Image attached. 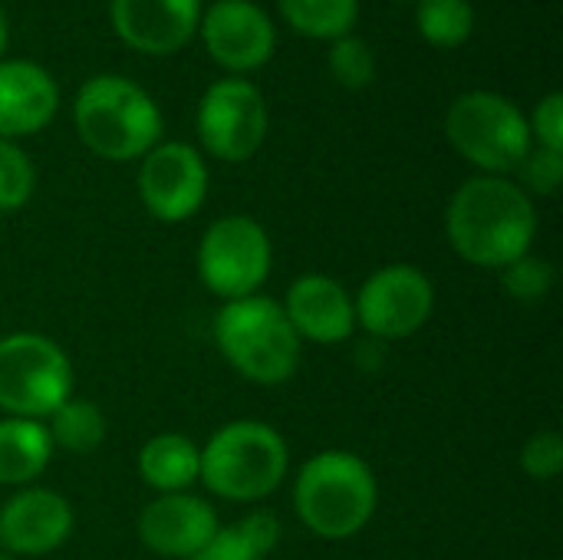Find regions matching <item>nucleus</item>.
Here are the masks:
<instances>
[{
	"label": "nucleus",
	"mask_w": 563,
	"mask_h": 560,
	"mask_svg": "<svg viewBox=\"0 0 563 560\" xmlns=\"http://www.w3.org/2000/svg\"><path fill=\"white\" fill-rule=\"evenodd\" d=\"M188 560H264V554L238 531V525L218 528V535Z\"/></svg>",
	"instance_id": "29"
},
{
	"label": "nucleus",
	"mask_w": 563,
	"mask_h": 560,
	"mask_svg": "<svg viewBox=\"0 0 563 560\" xmlns=\"http://www.w3.org/2000/svg\"><path fill=\"white\" fill-rule=\"evenodd\" d=\"M59 89L33 59H0V139L33 135L56 116Z\"/></svg>",
	"instance_id": "17"
},
{
	"label": "nucleus",
	"mask_w": 563,
	"mask_h": 560,
	"mask_svg": "<svg viewBox=\"0 0 563 560\" xmlns=\"http://www.w3.org/2000/svg\"><path fill=\"white\" fill-rule=\"evenodd\" d=\"M53 459V439L40 419H0V485H30Z\"/></svg>",
	"instance_id": "18"
},
{
	"label": "nucleus",
	"mask_w": 563,
	"mask_h": 560,
	"mask_svg": "<svg viewBox=\"0 0 563 560\" xmlns=\"http://www.w3.org/2000/svg\"><path fill=\"white\" fill-rule=\"evenodd\" d=\"M531 139L538 135L541 149L563 152V96L561 92H548L534 112H531Z\"/></svg>",
	"instance_id": "28"
},
{
	"label": "nucleus",
	"mask_w": 563,
	"mask_h": 560,
	"mask_svg": "<svg viewBox=\"0 0 563 560\" xmlns=\"http://www.w3.org/2000/svg\"><path fill=\"white\" fill-rule=\"evenodd\" d=\"M201 40L214 63L231 73L261 69L277 46L274 20L254 0H218L201 13Z\"/></svg>",
	"instance_id": "12"
},
{
	"label": "nucleus",
	"mask_w": 563,
	"mask_h": 560,
	"mask_svg": "<svg viewBox=\"0 0 563 560\" xmlns=\"http://www.w3.org/2000/svg\"><path fill=\"white\" fill-rule=\"evenodd\" d=\"M73 535V508L49 488H23L0 508V551L40 558Z\"/></svg>",
	"instance_id": "14"
},
{
	"label": "nucleus",
	"mask_w": 563,
	"mask_h": 560,
	"mask_svg": "<svg viewBox=\"0 0 563 560\" xmlns=\"http://www.w3.org/2000/svg\"><path fill=\"white\" fill-rule=\"evenodd\" d=\"M501 274H505V290L515 300H528V304L548 297V290L554 284V267L548 261H541V257H531V254L508 264Z\"/></svg>",
	"instance_id": "25"
},
{
	"label": "nucleus",
	"mask_w": 563,
	"mask_h": 560,
	"mask_svg": "<svg viewBox=\"0 0 563 560\" xmlns=\"http://www.w3.org/2000/svg\"><path fill=\"white\" fill-rule=\"evenodd\" d=\"M327 63H330L333 79H336L340 86H346V89H363V86H369L373 76H376V56H373L369 43L360 40V36H353V33L333 40Z\"/></svg>",
	"instance_id": "23"
},
{
	"label": "nucleus",
	"mask_w": 563,
	"mask_h": 560,
	"mask_svg": "<svg viewBox=\"0 0 563 560\" xmlns=\"http://www.w3.org/2000/svg\"><path fill=\"white\" fill-rule=\"evenodd\" d=\"M518 168H521V178H525V185H528L531 191L551 195V191H558V185H561L563 178V152L531 149Z\"/></svg>",
	"instance_id": "27"
},
{
	"label": "nucleus",
	"mask_w": 563,
	"mask_h": 560,
	"mask_svg": "<svg viewBox=\"0 0 563 560\" xmlns=\"http://www.w3.org/2000/svg\"><path fill=\"white\" fill-rule=\"evenodd\" d=\"M238 531L267 558V551L280 541V521L271 512H251L247 518L238 521Z\"/></svg>",
	"instance_id": "30"
},
{
	"label": "nucleus",
	"mask_w": 563,
	"mask_h": 560,
	"mask_svg": "<svg viewBox=\"0 0 563 560\" xmlns=\"http://www.w3.org/2000/svg\"><path fill=\"white\" fill-rule=\"evenodd\" d=\"M53 449H66L73 455H89L102 446L106 439V416L96 403L89 399H66L46 426Z\"/></svg>",
	"instance_id": "21"
},
{
	"label": "nucleus",
	"mask_w": 563,
	"mask_h": 560,
	"mask_svg": "<svg viewBox=\"0 0 563 560\" xmlns=\"http://www.w3.org/2000/svg\"><path fill=\"white\" fill-rule=\"evenodd\" d=\"M139 195L158 221H188L208 195L205 158L188 142H158L142 155Z\"/></svg>",
	"instance_id": "11"
},
{
	"label": "nucleus",
	"mask_w": 563,
	"mask_h": 560,
	"mask_svg": "<svg viewBox=\"0 0 563 560\" xmlns=\"http://www.w3.org/2000/svg\"><path fill=\"white\" fill-rule=\"evenodd\" d=\"M290 465L284 436L257 419L221 426L201 449L198 479L228 502H261L280 488Z\"/></svg>",
	"instance_id": "5"
},
{
	"label": "nucleus",
	"mask_w": 563,
	"mask_h": 560,
	"mask_svg": "<svg viewBox=\"0 0 563 560\" xmlns=\"http://www.w3.org/2000/svg\"><path fill=\"white\" fill-rule=\"evenodd\" d=\"M7 33H10V26H7V13H3V3H0V59H3V50H7Z\"/></svg>",
	"instance_id": "31"
},
{
	"label": "nucleus",
	"mask_w": 563,
	"mask_h": 560,
	"mask_svg": "<svg viewBox=\"0 0 563 560\" xmlns=\"http://www.w3.org/2000/svg\"><path fill=\"white\" fill-rule=\"evenodd\" d=\"M356 323L379 340H406L419 333L435 307L432 281L412 264H389L366 277L356 297Z\"/></svg>",
	"instance_id": "10"
},
{
	"label": "nucleus",
	"mask_w": 563,
	"mask_h": 560,
	"mask_svg": "<svg viewBox=\"0 0 563 560\" xmlns=\"http://www.w3.org/2000/svg\"><path fill=\"white\" fill-rule=\"evenodd\" d=\"M294 333L313 343H343L353 337L356 327V307L350 290L327 277V274H307L290 284L287 300L280 304Z\"/></svg>",
	"instance_id": "16"
},
{
	"label": "nucleus",
	"mask_w": 563,
	"mask_h": 560,
	"mask_svg": "<svg viewBox=\"0 0 563 560\" xmlns=\"http://www.w3.org/2000/svg\"><path fill=\"white\" fill-rule=\"evenodd\" d=\"M36 172L20 145L0 139V211H16L33 198Z\"/></svg>",
	"instance_id": "24"
},
{
	"label": "nucleus",
	"mask_w": 563,
	"mask_h": 560,
	"mask_svg": "<svg viewBox=\"0 0 563 560\" xmlns=\"http://www.w3.org/2000/svg\"><path fill=\"white\" fill-rule=\"evenodd\" d=\"M280 17L303 36L340 40L360 20V0H277Z\"/></svg>",
	"instance_id": "20"
},
{
	"label": "nucleus",
	"mask_w": 563,
	"mask_h": 560,
	"mask_svg": "<svg viewBox=\"0 0 563 560\" xmlns=\"http://www.w3.org/2000/svg\"><path fill=\"white\" fill-rule=\"evenodd\" d=\"M267 135V102L244 76L218 79L198 102V139L221 162H247Z\"/></svg>",
	"instance_id": "9"
},
{
	"label": "nucleus",
	"mask_w": 563,
	"mask_h": 560,
	"mask_svg": "<svg viewBox=\"0 0 563 560\" xmlns=\"http://www.w3.org/2000/svg\"><path fill=\"white\" fill-rule=\"evenodd\" d=\"M521 469L534 479V482H551L558 479L563 469V439L548 429L528 439L525 452H521Z\"/></svg>",
	"instance_id": "26"
},
{
	"label": "nucleus",
	"mask_w": 563,
	"mask_h": 560,
	"mask_svg": "<svg viewBox=\"0 0 563 560\" xmlns=\"http://www.w3.org/2000/svg\"><path fill=\"white\" fill-rule=\"evenodd\" d=\"M416 23L426 43L455 50L475 30V7L468 0H416Z\"/></svg>",
	"instance_id": "22"
},
{
	"label": "nucleus",
	"mask_w": 563,
	"mask_h": 560,
	"mask_svg": "<svg viewBox=\"0 0 563 560\" xmlns=\"http://www.w3.org/2000/svg\"><path fill=\"white\" fill-rule=\"evenodd\" d=\"M73 393V366L59 343L40 333L0 337V409L13 419L53 416Z\"/></svg>",
	"instance_id": "7"
},
{
	"label": "nucleus",
	"mask_w": 563,
	"mask_h": 560,
	"mask_svg": "<svg viewBox=\"0 0 563 560\" xmlns=\"http://www.w3.org/2000/svg\"><path fill=\"white\" fill-rule=\"evenodd\" d=\"M214 343L244 380L261 386L287 383L300 366V337L271 297L228 300L214 317Z\"/></svg>",
	"instance_id": "4"
},
{
	"label": "nucleus",
	"mask_w": 563,
	"mask_h": 560,
	"mask_svg": "<svg viewBox=\"0 0 563 560\" xmlns=\"http://www.w3.org/2000/svg\"><path fill=\"white\" fill-rule=\"evenodd\" d=\"M445 135L462 158L492 175L515 172L531 152V125L525 112L501 92L488 89L462 92L449 106Z\"/></svg>",
	"instance_id": "6"
},
{
	"label": "nucleus",
	"mask_w": 563,
	"mask_h": 560,
	"mask_svg": "<svg viewBox=\"0 0 563 560\" xmlns=\"http://www.w3.org/2000/svg\"><path fill=\"white\" fill-rule=\"evenodd\" d=\"M198 274L224 300L254 297L271 274V238L247 215L218 218L198 244Z\"/></svg>",
	"instance_id": "8"
},
{
	"label": "nucleus",
	"mask_w": 563,
	"mask_h": 560,
	"mask_svg": "<svg viewBox=\"0 0 563 560\" xmlns=\"http://www.w3.org/2000/svg\"><path fill=\"white\" fill-rule=\"evenodd\" d=\"M445 234L462 261L505 271L531 251L538 211L521 185L501 175H478L452 195Z\"/></svg>",
	"instance_id": "1"
},
{
	"label": "nucleus",
	"mask_w": 563,
	"mask_h": 560,
	"mask_svg": "<svg viewBox=\"0 0 563 560\" xmlns=\"http://www.w3.org/2000/svg\"><path fill=\"white\" fill-rule=\"evenodd\" d=\"M218 515L205 498L175 492L162 495L139 515V538L148 551L162 558H195L214 535Z\"/></svg>",
	"instance_id": "15"
},
{
	"label": "nucleus",
	"mask_w": 563,
	"mask_h": 560,
	"mask_svg": "<svg viewBox=\"0 0 563 560\" xmlns=\"http://www.w3.org/2000/svg\"><path fill=\"white\" fill-rule=\"evenodd\" d=\"M198 462H201V449L188 436L162 432L142 446L139 475L145 479L148 488L162 495H175V492H185L198 479Z\"/></svg>",
	"instance_id": "19"
},
{
	"label": "nucleus",
	"mask_w": 563,
	"mask_h": 560,
	"mask_svg": "<svg viewBox=\"0 0 563 560\" xmlns=\"http://www.w3.org/2000/svg\"><path fill=\"white\" fill-rule=\"evenodd\" d=\"M0 560H13V558H10V554H7V551H0Z\"/></svg>",
	"instance_id": "32"
},
{
	"label": "nucleus",
	"mask_w": 563,
	"mask_h": 560,
	"mask_svg": "<svg viewBox=\"0 0 563 560\" xmlns=\"http://www.w3.org/2000/svg\"><path fill=\"white\" fill-rule=\"evenodd\" d=\"M379 502L373 469L353 452H320L297 479L294 505L300 521L327 541H343L360 535Z\"/></svg>",
	"instance_id": "3"
},
{
	"label": "nucleus",
	"mask_w": 563,
	"mask_h": 560,
	"mask_svg": "<svg viewBox=\"0 0 563 560\" xmlns=\"http://www.w3.org/2000/svg\"><path fill=\"white\" fill-rule=\"evenodd\" d=\"M112 26L119 40L139 53H178L201 23V0H112Z\"/></svg>",
	"instance_id": "13"
},
{
	"label": "nucleus",
	"mask_w": 563,
	"mask_h": 560,
	"mask_svg": "<svg viewBox=\"0 0 563 560\" xmlns=\"http://www.w3.org/2000/svg\"><path fill=\"white\" fill-rule=\"evenodd\" d=\"M73 122L89 152L109 162H132L162 142V109L125 76H92L79 86Z\"/></svg>",
	"instance_id": "2"
}]
</instances>
